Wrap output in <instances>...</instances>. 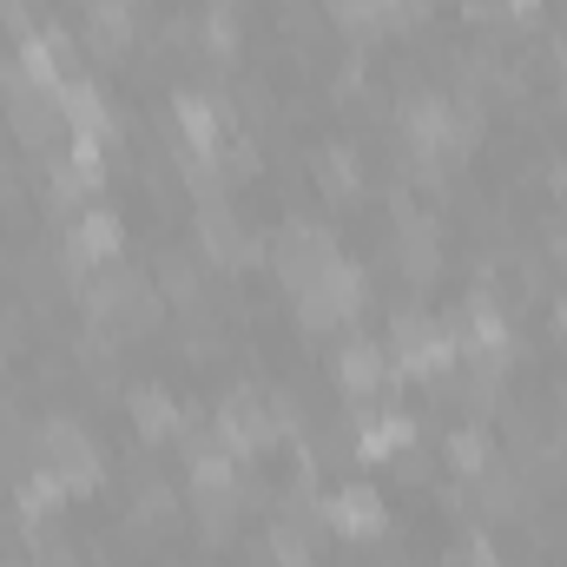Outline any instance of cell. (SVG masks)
Instances as JSON below:
<instances>
[{"instance_id":"1","label":"cell","mask_w":567,"mask_h":567,"mask_svg":"<svg viewBox=\"0 0 567 567\" xmlns=\"http://www.w3.org/2000/svg\"><path fill=\"white\" fill-rule=\"evenodd\" d=\"M86 317L100 323V337H145L158 323V290L140 271H106L86 284Z\"/></svg>"},{"instance_id":"2","label":"cell","mask_w":567,"mask_h":567,"mask_svg":"<svg viewBox=\"0 0 567 567\" xmlns=\"http://www.w3.org/2000/svg\"><path fill=\"white\" fill-rule=\"evenodd\" d=\"M192 508H198V528H205L212 542L231 535V522H238V508H245V475L231 468L225 449L192 455Z\"/></svg>"},{"instance_id":"3","label":"cell","mask_w":567,"mask_h":567,"mask_svg":"<svg viewBox=\"0 0 567 567\" xmlns=\"http://www.w3.org/2000/svg\"><path fill=\"white\" fill-rule=\"evenodd\" d=\"M455 357H462L455 323H435V317H396L390 323V370H403V377H442Z\"/></svg>"},{"instance_id":"4","label":"cell","mask_w":567,"mask_h":567,"mask_svg":"<svg viewBox=\"0 0 567 567\" xmlns=\"http://www.w3.org/2000/svg\"><path fill=\"white\" fill-rule=\"evenodd\" d=\"M40 468H53L66 495H93V488H100V475H106V462H100L93 435H86V429H73V423H47V429H40Z\"/></svg>"},{"instance_id":"5","label":"cell","mask_w":567,"mask_h":567,"mask_svg":"<svg viewBox=\"0 0 567 567\" xmlns=\"http://www.w3.org/2000/svg\"><path fill=\"white\" fill-rule=\"evenodd\" d=\"M271 265H278L284 290L297 297L303 284H317L330 265H337V238L323 231V225H310V218H297V225H284L278 245H271Z\"/></svg>"},{"instance_id":"6","label":"cell","mask_w":567,"mask_h":567,"mask_svg":"<svg viewBox=\"0 0 567 567\" xmlns=\"http://www.w3.org/2000/svg\"><path fill=\"white\" fill-rule=\"evenodd\" d=\"M357 310H363V271H357V265H343V258H337L317 284H303V290H297V317H303L310 330H343Z\"/></svg>"},{"instance_id":"7","label":"cell","mask_w":567,"mask_h":567,"mask_svg":"<svg viewBox=\"0 0 567 567\" xmlns=\"http://www.w3.org/2000/svg\"><path fill=\"white\" fill-rule=\"evenodd\" d=\"M278 442V410L258 396V390H231L218 403V449L225 455H258Z\"/></svg>"},{"instance_id":"8","label":"cell","mask_w":567,"mask_h":567,"mask_svg":"<svg viewBox=\"0 0 567 567\" xmlns=\"http://www.w3.org/2000/svg\"><path fill=\"white\" fill-rule=\"evenodd\" d=\"M7 120H13V133L27 152H47V145L60 140V93H47V86H33L20 66H13V80H7Z\"/></svg>"},{"instance_id":"9","label":"cell","mask_w":567,"mask_h":567,"mask_svg":"<svg viewBox=\"0 0 567 567\" xmlns=\"http://www.w3.org/2000/svg\"><path fill=\"white\" fill-rule=\"evenodd\" d=\"M403 145L416 152V165L423 172H435L442 165V152H455V106L449 100H435V93H423V100H410L403 106Z\"/></svg>"},{"instance_id":"10","label":"cell","mask_w":567,"mask_h":567,"mask_svg":"<svg viewBox=\"0 0 567 567\" xmlns=\"http://www.w3.org/2000/svg\"><path fill=\"white\" fill-rule=\"evenodd\" d=\"M198 245H205V258H218V265H251V258H258L245 218H238L225 198H205V205H198Z\"/></svg>"},{"instance_id":"11","label":"cell","mask_w":567,"mask_h":567,"mask_svg":"<svg viewBox=\"0 0 567 567\" xmlns=\"http://www.w3.org/2000/svg\"><path fill=\"white\" fill-rule=\"evenodd\" d=\"M323 522H330L343 542H377V535L390 528V515H383L377 488H337V495L323 502Z\"/></svg>"},{"instance_id":"12","label":"cell","mask_w":567,"mask_h":567,"mask_svg":"<svg viewBox=\"0 0 567 567\" xmlns=\"http://www.w3.org/2000/svg\"><path fill=\"white\" fill-rule=\"evenodd\" d=\"M383 383H390V350L370 343V337H350V343L337 350V390H350V396H377Z\"/></svg>"},{"instance_id":"13","label":"cell","mask_w":567,"mask_h":567,"mask_svg":"<svg viewBox=\"0 0 567 567\" xmlns=\"http://www.w3.org/2000/svg\"><path fill=\"white\" fill-rule=\"evenodd\" d=\"M120 258V218L113 212H86L66 238V265L73 271H93V265H113Z\"/></svg>"},{"instance_id":"14","label":"cell","mask_w":567,"mask_h":567,"mask_svg":"<svg viewBox=\"0 0 567 567\" xmlns=\"http://www.w3.org/2000/svg\"><path fill=\"white\" fill-rule=\"evenodd\" d=\"M396 265H403V278H410V284H429L435 271H442V245H435V225L410 218V225L396 231Z\"/></svg>"},{"instance_id":"15","label":"cell","mask_w":567,"mask_h":567,"mask_svg":"<svg viewBox=\"0 0 567 567\" xmlns=\"http://www.w3.org/2000/svg\"><path fill=\"white\" fill-rule=\"evenodd\" d=\"M410 442H416V423H410V416H370L357 455H363V462H396V455H410Z\"/></svg>"},{"instance_id":"16","label":"cell","mask_w":567,"mask_h":567,"mask_svg":"<svg viewBox=\"0 0 567 567\" xmlns=\"http://www.w3.org/2000/svg\"><path fill=\"white\" fill-rule=\"evenodd\" d=\"M133 423H140L145 442H165V435L185 429V416H178V403H172L158 383H145V390H133Z\"/></svg>"},{"instance_id":"17","label":"cell","mask_w":567,"mask_h":567,"mask_svg":"<svg viewBox=\"0 0 567 567\" xmlns=\"http://www.w3.org/2000/svg\"><path fill=\"white\" fill-rule=\"evenodd\" d=\"M86 40L100 53H120L133 40V7L126 0H93V20H86Z\"/></svg>"},{"instance_id":"18","label":"cell","mask_w":567,"mask_h":567,"mask_svg":"<svg viewBox=\"0 0 567 567\" xmlns=\"http://www.w3.org/2000/svg\"><path fill=\"white\" fill-rule=\"evenodd\" d=\"M475 488H482V508H495V515H515V508H522V482H515L502 462H488V468L475 475Z\"/></svg>"},{"instance_id":"19","label":"cell","mask_w":567,"mask_h":567,"mask_svg":"<svg viewBox=\"0 0 567 567\" xmlns=\"http://www.w3.org/2000/svg\"><path fill=\"white\" fill-rule=\"evenodd\" d=\"M449 462H455L462 475H482V468L495 462V449H488V442H482L475 429H462V435H449Z\"/></svg>"},{"instance_id":"20","label":"cell","mask_w":567,"mask_h":567,"mask_svg":"<svg viewBox=\"0 0 567 567\" xmlns=\"http://www.w3.org/2000/svg\"><path fill=\"white\" fill-rule=\"evenodd\" d=\"M442 567H502V561H495V548H488L482 535H468V542H455V548L442 555Z\"/></svg>"},{"instance_id":"21","label":"cell","mask_w":567,"mask_h":567,"mask_svg":"<svg viewBox=\"0 0 567 567\" xmlns=\"http://www.w3.org/2000/svg\"><path fill=\"white\" fill-rule=\"evenodd\" d=\"M158 278H165V290H172V297H198L192 265H178V258H165V265H158Z\"/></svg>"},{"instance_id":"22","label":"cell","mask_w":567,"mask_h":567,"mask_svg":"<svg viewBox=\"0 0 567 567\" xmlns=\"http://www.w3.org/2000/svg\"><path fill=\"white\" fill-rule=\"evenodd\" d=\"M561 192H567V178H561Z\"/></svg>"}]
</instances>
